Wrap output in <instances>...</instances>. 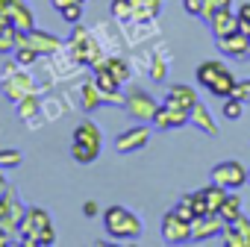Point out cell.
Segmentation results:
<instances>
[{
  "mask_svg": "<svg viewBox=\"0 0 250 247\" xmlns=\"http://www.w3.org/2000/svg\"><path fill=\"white\" fill-rule=\"evenodd\" d=\"M103 226L115 241H136L142 235V221L127 206H109L103 212Z\"/></svg>",
  "mask_w": 250,
  "mask_h": 247,
  "instance_id": "obj_1",
  "label": "cell"
},
{
  "mask_svg": "<svg viewBox=\"0 0 250 247\" xmlns=\"http://www.w3.org/2000/svg\"><path fill=\"white\" fill-rule=\"evenodd\" d=\"M71 53H74V59L80 62V65H88V68H103L106 65V59H103V50H100V44L91 39V33L83 27V24H74V33H71Z\"/></svg>",
  "mask_w": 250,
  "mask_h": 247,
  "instance_id": "obj_2",
  "label": "cell"
},
{
  "mask_svg": "<svg viewBox=\"0 0 250 247\" xmlns=\"http://www.w3.org/2000/svg\"><path fill=\"white\" fill-rule=\"evenodd\" d=\"M3 71H6V74H3V80H0V88H3V94H6L9 103H21L27 94H36L33 77H30L27 71H21V65H18L15 59H12Z\"/></svg>",
  "mask_w": 250,
  "mask_h": 247,
  "instance_id": "obj_3",
  "label": "cell"
},
{
  "mask_svg": "<svg viewBox=\"0 0 250 247\" xmlns=\"http://www.w3.org/2000/svg\"><path fill=\"white\" fill-rule=\"evenodd\" d=\"M47 226H50V215H47L42 206H30V209L24 212L21 224H18L21 244H27V247H36V238H39V232H42V229H47Z\"/></svg>",
  "mask_w": 250,
  "mask_h": 247,
  "instance_id": "obj_4",
  "label": "cell"
},
{
  "mask_svg": "<svg viewBox=\"0 0 250 247\" xmlns=\"http://www.w3.org/2000/svg\"><path fill=\"white\" fill-rule=\"evenodd\" d=\"M212 183L224 185V188H241L247 183V168L235 159H227V162H218L212 168Z\"/></svg>",
  "mask_w": 250,
  "mask_h": 247,
  "instance_id": "obj_5",
  "label": "cell"
},
{
  "mask_svg": "<svg viewBox=\"0 0 250 247\" xmlns=\"http://www.w3.org/2000/svg\"><path fill=\"white\" fill-rule=\"evenodd\" d=\"M150 124H153V130H159V133H165V130H180V127H186V124H188V112L162 103V106L156 109V115L150 118Z\"/></svg>",
  "mask_w": 250,
  "mask_h": 247,
  "instance_id": "obj_6",
  "label": "cell"
},
{
  "mask_svg": "<svg viewBox=\"0 0 250 247\" xmlns=\"http://www.w3.org/2000/svg\"><path fill=\"white\" fill-rule=\"evenodd\" d=\"M162 238H165L168 244H186V241H191V224L183 221L180 215L168 212V215L162 218Z\"/></svg>",
  "mask_w": 250,
  "mask_h": 247,
  "instance_id": "obj_7",
  "label": "cell"
},
{
  "mask_svg": "<svg viewBox=\"0 0 250 247\" xmlns=\"http://www.w3.org/2000/svg\"><path fill=\"white\" fill-rule=\"evenodd\" d=\"M227 224L221 215H200L191 221V241H206L212 235H224Z\"/></svg>",
  "mask_w": 250,
  "mask_h": 247,
  "instance_id": "obj_8",
  "label": "cell"
},
{
  "mask_svg": "<svg viewBox=\"0 0 250 247\" xmlns=\"http://www.w3.org/2000/svg\"><path fill=\"white\" fill-rule=\"evenodd\" d=\"M147 142H150V130L147 127H133V130H124L115 139V147H118V153H136V150L147 147Z\"/></svg>",
  "mask_w": 250,
  "mask_h": 247,
  "instance_id": "obj_9",
  "label": "cell"
},
{
  "mask_svg": "<svg viewBox=\"0 0 250 247\" xmlns=\"http://www.w3.org/2000/svg\"><path fill=\"white\" fill-rule=\"evenodd\" d=\"M127 112L133 115V118H139V121H150L153 115H156V109H159V103L150 97V94H145V91H133V94H127Z\"/></svg>",
  "mask_w": 250,
  "mask_h": 247,
  "instance_id": "obj_10",
  "label": "cell"
},
{
  "mask_svg": "<svg viewBox=\"0 0 250 247\" xmlns=\"http://www.w3.org/2000/svg\"><path fill=\"white\" fill-rule=\"evenodd\" d=\"M218 50L224 56H232V59H247L250 56V36H244L241 30H235L232 36L218 39Z\"/></svg>",
  "mask_w": 250,
  "mask_h": 247,
  "instance_id": "obj_11",
  "label": "cell"
},
{
  "mask_svg": "<svg viewBox=\"0 0 250 247\" xmlns=\"http://www.w3.org/2000/svg\"><path fill=\"white\" fill-rule=\"evenodd\" d=\"M206 24H209L212 36H215V41H218V39L232 36V33L238 30V15H232V12H229V6H224V9H218V12H215Z\"/></svg>",
  "mask_w": 250,
  "mask_h": 247,
  "instance_id": "obj_12",
  "label": "cell"
},
{
  "mask_svg": "<svg viewBox=\"0 0 250 247\" xmlns=\"http://www.w3.org/2000/svg\"><path fill=\"white\" fill-rule=\"evenodd\" d=\"M165 103L174 106V109H186V112H191V106L197 103V91H194L191 85H186V82H180V85H168Z\"/></svg>",
  "mask_w": 250,
  "mask_h": 247,
  "instance_id": "obj_13",
  "label": "cell"
},
{
  "mask_svg": "<svg viewBox=\"0 0 250 247\" xmlns=\"http://www.w3.org/2000/svg\"><path fill=\"white\" fill-rule=\"evenodd\" d=\"M188 124H194V127H197L200 133H206V136H215V133H218V124H215L212 112H209L200 100L191 106V112H188Z\"/></svg>",
  "mask_w": 250,
  "mask_h": 247,
  "instance_id": "obj_14",
  "label": "cell"
},
{
  "mask_svg": "<svg viewBox=\"0 0 250 247\" xmlns=\"http://www.w3.org/2000/svg\"><path fill=\"white\" fill-rule=\"evenodd\" d=\"M100 142H103V136H100V130L94 127L91 121H83V124H77V127H74V144L100 150Z\"/></svg>",
  "mask_w": 250,
  "mask_h": 247,
  "instance_id": "obj_15",
  "label": "cell"
},
{
  "mask_svg": "<svg viewBox=\"0 0 250 247\" xmlns=\"http://www.w3.org/2000/svg\"><path fill=\"white\" fill-rule=\"evenodd\" d=\"M27 44L36 47L39 53H56V50L62 47V41H59L56 36H50V33H44V30H36V27L27 33Z\"/></svg>",
  "mask_w": 250,
  "mask_h": 247,
  "instance_id": "obj_16",
  "label": "cell"
},
{
  "mask_svg": "<svg viewBox=\"0 0 250 247\" xmlns=\"http://www.w3.org/2000/svg\"><path fill=\"white\" fill-rule=\"evenodd\" d=\"M6 18H9V24H12L15 30H21V33H30V30L36 27V15H33V9H30L27 3L12 6V9L6 12Z\"/></svg>",
  "mask_w": 250,
  "mask_h": 247,
  "instance_id": "obj_17",
  "label": "cell"
},
{
  "mask_svg": "<svg viewBox=\"0 0 250 247\" xmlns=\"http://www.w3.org/2000/svg\"><path fill=\"white\" fill-rule=\"evenodd\" d=\"M159 9H162L159 0H133V21L147 24V21H153L159 15Z\"/></svg>",
  "mask_w": 250,
  "mask_h": 247,
  "instance_id": "obj_18",
  "label": "cell"
},
{
  "mask_svg": "<svg viewBox=\"0 0 250 247\" xmlns=\"http://www.w3.org/2000/svg\"><path fill=\"white\" fill-rule=\"evenodd\" d=\"M227 71V65L224 62H218V59H209V62H200L197 65V82L203 85V88H209L221 74Z\"/></svg>",
  "mask_w": 250,
  "mask_h": 247,
  "instance_id": "obj_19",
  "label": "cell"
},
{
  "mask_svg": "<svg viewBox=\"0 0 250 247\" xmlns=\"http://www.w3.org/2000/svg\"><path fill=\"white\" fill-rule=\"evenodd\" d=\"M203 197H206V209H209V215H218L221 206H224V200H227V188L218 185V183H209V185L203 188Z\"/></svg>",
  "mask_w": 250,
  "mask_h": 247,
  "instance_id": "obj_20",
  "label": "cell"
},
{
  "mask_svg": "<svg viewBox=\"0 0 250 247\" xmlns=\"http://www.w3.org/2000/svg\"><path fill=\"white\" fill-rule=\"evenodd\" d=\"M235 82H238V80H235V77H232V71L227 68V71H224L212 85H209V94H215V97H221V100H224V97H229V94H232Z\"/></svg>",
  "mask_w": 250,
  "mask_h": 247,
  "instance_id": "obj_21",
  "label": "cell"
},
{
  "mask_svg": "<svg viewBox=\"0 0 250 247\" xmlns=\"http://www.w3.org/2000/svg\"><path fill=\"white\" fill-rule=\"evenodd\" d=\"M94 82H97V88L103 91V94H112V91H121V82H118V77L103 65V68H97L94 71Z\"/></svg>",
  "mask_w": 250,
  "mask_h": 247,
  "instance_id": "obj_22",
  "label": "cell"
},
{
  "mask_svg": "<svg viewBox=\"0 0 250 247\" xmlns=\"http://www.w3.org/2000/svg\"><path fill=\"white\" fill-rule=\"evenodd\" d=\"M100 103H103V91L97 88V82H94V80L85 82V85H83V109H85V112H94Z\"/></svg>",
  "mask_w": 250,
  "mask_h": 247,
  "instance_id": "obj_23",
  "label": "cell"
},
{
  "mask_svg": "<svg viewBox=\"0 0 250 247\" xmlns=\"http://www.w3.org/2000/svg\"><path fill=\"white\" fill-rule=\"evenodd\" d=\"M218 215L224 218V224L238 221V218H241V197H238V194H227V200H224V206H221Z\"/></svg>",
  "mask_w": 250,
  "mask_h": 247,
  "instance_id": "obj_24",
  "label": "cell"
},
{
  "mask_svg": "<svg viewBox=\"0 0 250 247\" xmlns=\"http://www.w3.org/2000/svg\"><path fill=\"white\" fill-rule=\"evenodd\" d=\"M106 68L118 77V82H127L130 77H133V68H130V62L127 59H121V56H109L106 59Z\"/></svg>",
  "mask_w": 250,
  "mask_h": 247,
  "instance_id": "obj_25",
  "label": "cell"
},
{
  "mask_svg": "<svg viewBox=\"0 0 250 247\" xmlns=\"http://www.w3.org/2000/svg\"><path fill=\"white\" fill-rule=\"evenodd\" d=\"M12 56H15V62L21 65V68H30V65H36V59L42 56L36 47H30V44H18L15 50H12Z\"/></svg>",
  "mask_w": 250,
  "mask_h": 247,
  "instance_id": "obj_26",
  "label": "cell"
},
{
  "mask_svg": "<svg viewBox=\"0 0 250 247\" xmlns=\"http://www.w3.org/2000/svg\"><path fill=\"white\" fill-rule=\"evenodd\" d=\"M241 112H244V100H238V97H224V106H221V118H227V121H238L241 118Z\"/></svg>",
  "mask_w": 250,
  "mask_h": 247,
  "instance_id": "obj_27",
  "label": "cell"
},
{
  "mask_svg": "<svg viewBox=\"0 0 250 247\" xmlns=\"http://www.w3.org/2000/svg\"><path fill=\"white\" fill-rule=\"evenodd\" d=\"M112 18L115 21H124V24H130L133 21V0H112Z\"/></svg>",
  "mask_w": 250,
  "mask_h": 247,
  "instance_id": "obj_28",
  "label": "cell"
},
{
  "mask_svg": "<svg viewBox=\"0 0 250 247\" xmlns=\"http://www.w3.org/2000/svg\"><path fill=\"white\" fill-rule=\"evenodd\" d=\"M15 106H18V118L30 121V118L39 112V106H42V103H39V97H36V94H27V97H24L21 103H15Z\"/></svg>",
  "mask_w": 250,
  "mask_h": 247,
  "instance_id": "obj_29",
  "label": "cell"
},
{
  "mask_svg": "<svg viewBox=\"0 0 250 247\" xmlns=\"http://www.w3.org/2000/svg\"><path fill=\"white\" fill-rule=\"evenodd\" d=\"M18 47V30L9 24L3 33H0V53H12Z\"/></svg>",
  "mask_w": 250,
  "mask_h": 247,
  "instance_id": "obj_30",
  "label": "cell"
},
{
  "mask_svg": "<svg viewBox=\"0 0 250 247\" xmlns=\"http://www.w3.org/2000/svg\"><path fill=\"white\" fill-rule=\"evenodd\" d=\"M97 153H100V150H91V147H83V144H71V156H74V162H80V165H91V162L97 159Z\"/></svg>",
  "mask_w": 250,
  "mask_h": 247,
  "instance_id": "obj_31",
  "label": "cell"
},
{
  "mask_svg": "<svg viewBox=\"0 0 250 247\" xmlns=\"http://www.w3.org/2000/svg\"><path fill=\"white\" fill-rule=\"evenodd\" d=\"M21 159H24V156H21V150H9V147H6V150H0V171L18 168V165H21Z\"/></svg>",
  "mask_w": 250,
  "mask_h": 247,
  "instance_id": "obj_32",
  "label": "cell"
},
{
  "mask_svg": "<svg viewBox=\"0 0 250 247\" xmlns=\"http://www.w3.org/2000/svg\"><path fill=\"white\" fill-rule=\"evenodd\" d=\"M171 212H174V215H180V218H183V221H188V224H191V221L197 218V212H194V206H191L188 194H186V197H183V200H180V203H177V206L171 209Z\"/></svg>",
  "mask_w": 250,
  "mask_h": 247,
  "instance_id": "obj_33",
  "label": "cell"
},
{
  "mask_svg": "<svg viewBox=\"0 0 250 247\" xmlns=\"http://www.w3.org/2000/svg\"><path fill=\"white\" fill-rule=\"evenodd\" d=\"M59 15H62L68 24H80V21H83V3H68V6L59 9Z\"/></svg>",
  "mask_w": 250,
  "mask_h": 247,
  "instance_id": "obj_34",
  "label": "cell"
},
{
  "mask_svg": "<svg viewBox=\"0 0 250 247\" xmlns=\"http://www.w3.org/2000/svg\"><path fill=\"white\" fill-rule=\"evenodd\" d=\"M229 3H232V0H203V12H200V18L209 21L218 9H224V6H229Z\"/></svg>",
  "mask_w": 250,
  "mask_h": 247,
  "instance_id": "obj_35",
  "label": "cell"
},
{
  "mask_svg": "<svg viewBox=\"0 0 250 247\" xmlns=\"http://www.w3.org/2000/svg\"><path fill=\"white\" fill-rule=\"evenodd\" d=\"M147 74H150V80H153V82H162V80H165V74H168L165 59H153V62H150V68H147Z\"/></svg>",
  "mask_w": 250,
  "mask_h": 247,
  "instance_id": "obj_36",
  "label": "cell"
},
{
  "mask_svg": "<svg viewBox=\"0 0 250 247\" xmlns=\"http://www.w3.org/2000/svg\"><path fill=\"white\" fill-rule=\"evenodd\" d=\"M235 15H238V30H241L244 36H250V3H241Z\"/></svg>",
  "mask_w": 250,
  "mask_h": 247,
  "instance_id": "obj_37",
  "label": "cell"
},
{
  "mask_svg": "<svg viewBox=\"0 0 250 247\" xmlns=\"http://www.w3.org/2000/svg\"><path fill=\"white\" fill-rule=\"evenodd\" d=\"M50 244H56V232H53V224H50L47 229H42V232H39V238H36V247H50Z\"/></svg>",
  "mask_w": 250,
  "mask_h": 247,
  "instance_id": "obj_38",
  "label": "cell"
},
{
  "mask_svg": "<svg viewBox=\"0 0 250 247\" xmlns=\"http://www.w3.org/2000/svg\"><path fill=\"white\" fill-rule=\"evenodd\" d=\"M232 97H238V100H250V80H241V82H235V88H232Z\"/></svg>",
  "mask_w": 250,
  "mask_h": 247,
  "instance_id": "obj_39",
  "label": "cell"
},
{
  "mask_svg": "<svg viewBox=\"0 0 250 247\" xmlns=\"http://www.w3.org/2000/svg\"><path fill=\"white\" fill-rule=\"evenodd\" d=\"M183 6H186V12H188V15L200 18V12H203V0H183Z\"/></svg>",
  "mask_w": 250,
  "mask_h": 247,
  "instance_id": "obj_40",
  "label": "cell"
},
{
  "mask_svg": "<svg viewBox=\"0 0 250 247\" xmlns=\"http://www.w3.org/2000/svg\"><path fill=\"white\" fill-rule=\"evenodd\" d=\"M12 235H15V229H9L3 221H0V247H9L12 244Z\"/></svg>",
  "mask_w": 250,
  "mask_h": 247,
  "instance_id": "obj_41",
  "label": "cell"
},
{
  "mask_svg": "<svg viewBox=\"0 0 250 247\" xmlns=\"http://www.w3.org/2000/svg\"><path fill=\"white\" fill-rule=\"evenodd\" d=\"M97 212H100V206H97L94 200H85V203H83V215H85V218H94Z\"/></svg>",
  "mask_w": 250,
  "mask_h": 247,
  "instance_id": "obj_42",
  "label": "cell"
},
{
  "mask_svg": "<svg viewBox=\"0 0 250 247\" xmlns=\"http://www.w3.org/2000/svg\"><path fill=\"white\" fill-rule=\"evenodd\" d=\"M68 3H85V0H53V9L59 12L62 6H68Z\"/></svg>",
  "mask_w": 250,
  "mask_h": 247,
  "instance_id": "obj_43",
  "label": "cell"
},
{
  "mask_svg": "<svg viewBox=\"0 0 250 247\" xmlns=\"http://www.w3.org/2000/svg\"><path fill=\"white\" fill-rule=\"evenodd\" d=\"M9 191V185H6V180H3V174H0V197H3Z\"/></svg>",
  "mask_w": 250,
  "mask_h": 247,
  "instance_id": "obj_44",
  "label": "cell"
},
{
  "mask_svg": "<svg viewBox=\"0 0 250 247\" xmlns=\"http://www.w3.org/2000/svg\"><path fill=\"white\" fill-rule=\"evenodd\" d=\"M6 27H9V18H6V15H0V33H3Z\"/></svg>",
  "mask_w": 250,
  "mask_h": 247,
  "instance_id": "obj_45",
  "label": "cell"
},
{
  "mask_svg": "<svg viewBox=\"0 0 250 247\" xmlns=\"http://www.w3.org/2000/svg\"><path fill=\"white\" fill-rule=\"evenodd\" d=\"M247 185H250V171H247Z\"/></svg>",
  "mask_w": 250,
  "mask_h": 247,
  "instance_id": "obj_46",
  "label": "cell"
}]
</instances>
